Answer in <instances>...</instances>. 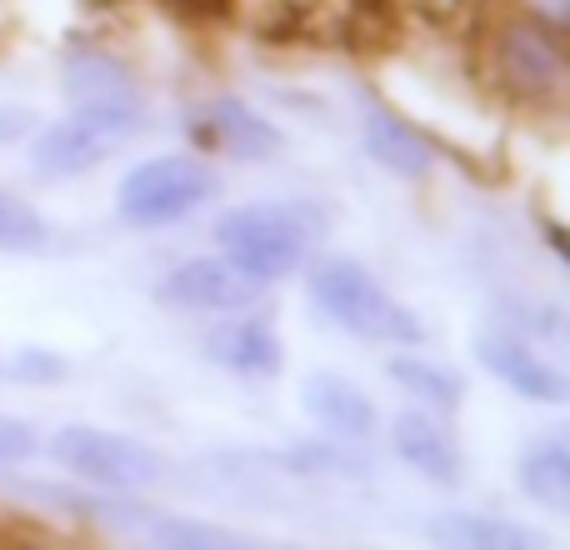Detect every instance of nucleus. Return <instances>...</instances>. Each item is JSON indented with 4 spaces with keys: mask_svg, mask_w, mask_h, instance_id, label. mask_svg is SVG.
Here are the masks:
<instances>
[{
    "mask_svg": "<svg viewBox=\"0 0 570 550\" xmlns=\"http://www.w3.org/2000/svg\"><path fill=\"white\" fill-rule=\"evenodd\" d=\"M365 156H371L375 166H385L391 176H425V170H431V146H425L411 126L385 116V110L365 116Z\"/></svg>",
    "mask_w": 570,
    "mask_h": 550,
    "instance_id": "nucleus-17",
    "label": "nucleus"
},
{
    "mask_svg": "<svg viewBox=\"0 0 570 550\" xmlns=\"http://www.w3.org/2000/svg\"><path fill=\"white\" fill-rule=\"evenodd\" d=\"M36 455V431L16 415H0V465H20Z\"/></svg>",
    "mask_w": 570,
    "mask_h": 550,
    "instance_id": "nucleus-21",
    "label": "nucleus"
},
{
    "mask_svg": "<svg viewBox=\"0 0 570 550\" xmlns=\"http://www.w3.org/2000/svg\"><path fill=\"white\" fill-rule=\"evenodd\" d=\"M311 220L291 206L250 200L216 220V246L236 271H246L256 285H276L311 261Z\"/></svg>",
    "mask_w": 570,
    "mask_h": 550,
    "instance_id": "nucleus-2",
    "label": "nucleus"
},
{
    "mask_svg": "<svg viewBox=\"0 0 570 550\" xmlns=\"http://www.w3.org/2000/svg\"><path fill=\"white\" fill-rule=\"evenodd\" d=\"M6 375H20V381H60L66 375V361L50 351H36V345H26V351H16L6 361Z\"/></svg>",
    "mask_w": 570,
    "mask_h": 550,
    "instance_id": "nucleus-20",
    "label": "nucleus"
},
{
    "mask_svg": "<svg viewBox=\"0 0 570 550\" xmlns=\"http://www.w3.org/2000/svg\"><path fill=\"white\" fill-rule=\"evenodd\" d=\"M200 130H206L220 150H230V156H261L266 160V156L281 150V130L271 126V120H261L256 110H246L240 100H216V106H206Z\"/></svg>",
    "mask_w": 570,
    "mask_h": 550,
    "instance_id": "nucleus-16",
    "label": "nucleus"
},
{
    "mask_svg": "<svg viewBox=\"0 0 570 550\" xmlns=\"http://www.w3.org/2000/svg\"><path fill=\"white\" fill-rule=\"evenodd\" d=\"M206 361H216L230 375H276L281 371V335L261 315H230L200 341Z\"/></svg>",
    "mask_w": 570,
    "mask_h": 550,
    "instance_id": "nucleus-10",
    "label": "nucleus"
},
{
    "mask_svg": "<svg viewBox=\"0 0 570 550\" xmlns=\"http://www.w3.org/2000/svg\"><path fill=\"white\" fill-rule=\"evenodd\" d=\"M140 110H100V106H70L66 120L46 126L30 146V170L40 180H70L110 160L130 136H140Z\"/></svg>",
    "mask_w": 570,
    "mask_h": 550,
    "instance_id": "nucleus-4",
    "label": "nucleus"
},
{
    "mask_svg": "<svg viewBox=\"0 0 570 550\" xmlns=\"http://www.w3.org/2000/svg\"><path fill=\"white\" fill-rule=\"evenodd\" d=\"M475 355H481L485 371H491L505 391L521 395V401L561 405L570 395L561 365L546 361V355L535 351V341H525V335H481V341H475Z\"/></svg>",
    "mask_w": 570,
    "mask_h": 550,
    "instance_id": "nucleus-7",
    "label": "nucleus"
},
{
    "mask_svg": "<svg viewBox=\"0 0 570 550\" xmlns=\"http://www.w3.org/2000/svg\"><path fill=\"white\" fill-rule=\"evenodd\" d=\"M501 66H505V76H511L521 90H531V96H546V90L561 86L566 60H561V46H556L546 30L515 26L511 36L501 40Z\"/></svg>",
    "mask_w": 570,
    "mask_h": 550,
    "instance_id": "nucleus-14",
    "label": "nucleus"
},
{
    "mask_svg": "<svg viewBox=\"0 0 570 550\" xmlns=\"http://www.w3.org/2000/svg\"><path fill=\"white\" fill-rule=\"evenodd\" d=\"M46 451L60 471L100 485V491H150L170 475L166 455L156 445L136 441V435L100 431V425H60Z\"/></svg>",
    "mask_w": 570,
    "mask_h": 550,
    "instance_id": "nucleus-3",
    "label": "nucleus"
},
{
    "mask_svg": "<svg viewBox=\"0 0 570 550\" xmlns=\"http://www.w3.org/2000/svg\"><path fill=\"white\" fill-rule=\"evenodd\" d=\"M515 481H521V491L531 495L535 505H546L551 515H566L570 511V445H566V435L561 431L535 435V441L521 451V461H515Z\"/></svg>",
    "mask_w": 570,
    "mask_h": 550,
    "instance_id": "nucleus-12",
    "label": "nucleus"
},
{
    "mask_svg": "<svg viewBox=\"0 0 570 550\" xmlns=\"http://www.w3.org/2000/svg\"><path fill=\"white\" fill-rule=\"evenodd\" d=\"M301 405L331 441H351V445L371 441L375 421H381L371 395H365L361 385H351L345 375H325V371H315L301 381Z\"/></svg>",
    "mask_w": 570,
    "mask_h": 550,
    "instance_id": "nucleus-8",
    "label": "nucleus"
},
{
    "mask_svg": "<svg viewBox=\"0 0 570 550\" xmlns=\"http://www.w3.org/2000/svg\"><path fill=\"white\" fill-rule=\"evenodd\" d=\"M50 246V226L30 200L0 190V256H36Z\"/></svg>",
    "mask_w": 570,
    "mask_h": 550,
    "instance_id": "nucleus-19",
    "label": "nucleus"
},
{
    "mask_svg": "<svg viewBox=\"0 0 570 550\" xmlns=\"http://www.w3.org/2000/svg\"><path fill=\"white\" fill-rule=\"evenodd\" d=\"M0 375H6V361H0Z\"/></svg>",
    "mask_w": 570,
    "mask_h": 550,
    "instance_id": "nucleus-23",
    "label": "nucleus"
},
{
    "mask_svg": "<svg viewBox=\"0 0 570 550\" xmlns=\"http://www.w3.org/2000/svg\"><path fill=\"white\" fill-rule=\"evenodd\" d=\"M216 196V176L210 166H200L196 156H156L140 160L116 190V210L120 220L140 230L170 226V220H186L190 210H200Z\"/></svg>",
    "mask_w": 570,
    "mask_h": 550,
    "instance_id": "nucleus-5",
    "label": "nucleus"
},
{
    "mask_svg": "<svg viewBox=\"0 0 570 550\" xmlns=\"http://www.w3.org/2000/svg\"><path fill=\"white\" fill-rule=\"evenodd\" d=\"M385 375H391L405 395H415L425 411H461V401H465L461 375L435 365V361H425V355H391V361H385Z\"/></svg>",
    "mask_w": 570,
    "mask_h": 550,
    "instance_id": "nucleus-18",
    "label": "nucleus"
},
{
    "mask_svg": "<svg viewBox=\"0 0 570 550\" xmlns=\"http://www.w3.org/2000/svg\"><path fill=\"white\" fill-rule=\"evenodd\" d=\"M30 126H36V116L20 106H0V146H10V140L30 136Z\"/></svg>",
    "mask_w": 570,
    "mask_h": 550,
    "instance_id": "nucleus-22",
    "label": "nucleus"
},
{
    "mask_svg": "<svg viewBox=\"0 0 570 550\" xmlns=\"http://www.w3.org/2000/svg\"><path fill=\"white\" fill-rule=\"evenodd\" d=\"M156 295L180 311H246L261 295V285L226 256H190L156 285Z\"/></svg>",
    "mask_w": 570,
    "mask_h": 550,
    "instance_id": "nucleus-6",
    "label": "nucleus"
},
{
    "mask_svg": "<svg viewBox=\"0 0 570 550\" xmlns=\"http://www.w3.org/2000/svg\"><path fill=\"white\" fill-rule=\"evenodd\" d=\"M136 515H116L120 526L130 531L150 536L156 546H170V550H240L250 546L246 536L226 531V526H210V521H186V515H166V511H150V505H130Z\"/></svg>",
    "mask_w": 570,
    "mask_h": 550,
    "instance_id": "nucleus-15",
    "label": "nucleus"
},
{
    "mask_svg": "<svg viewBox=\"0 0 570 550\" xmlns=\"http://www.w3.org/2000/svg\"><path fill=\"white\" fill-rule=\"evenodd\" d=\"M66 96L70 106H100V110H140V90L120 60L100 50H80L66 60Z\"/></svg>",
    "mask_w": 570,
    "mask_h": 550,
    "instance_id": "nucleus-11",
    "label": "nucleus"
},
{
    "mask_svg": "<svg viewBox=\"0 0 570 550\" xmlns=\"http://www.w3.org/2000/svg\"><path fill=\"white\" fill-rule=\"evenodd\" d=\"M305 291H311V305L325 321L361 335V341H381V345H421L425 341L421 315L405 311V305L351 256L315 261V266L305 271Z\"/></svg>",
    "mask_w": 570,
    "mask_h": 550,
    "instance_id": "nucleus-1",
    "label": "nucleus"
},
{
    "mask_svg": "<svg viewBox=\"0 0 570 550\" xmlns=\"http://www.w3.org/2000/svg\"><path fill=\"white\" fill-rule=\"evenodd\" d=\"M391 445L415 475H425V481H435V485H455L461 471H465V455H461V445H455V435L445 431L431 411H401L395 415Z\"/></svg>",
    "mask_w": 570,
    "mask_h": 550,
    "instance_id": "nucleus-9",
    "label": "nucleus"
},
{
    "mask_svg": "<svg viewBox=\"0 0 570 550\" xmlns=\"http://www.w3.org/2000/svg\"><path fill=\"white\" fill-rule=\"evenodd\" d=\"M435 546H451V550H541L546 541L535 531L515 521H501V515H475V511H461V515H435L425 526Z\"/></svg>",
    "mask_w": 570,
    "mask_h": 550,
    "instance_id": "nucleus-13",
    "label": "nucleus"
}]
</instances>
